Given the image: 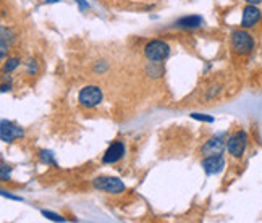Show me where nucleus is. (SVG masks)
<instances>
[{"mask_svg": "<svg viewBox=\"0 0 262 223\" xmlns=\"http://www.w3.org/2000/svg\"><path fill=\"white\" fill-rule=\"evenodd\" d=\"M102 99H104L102 89L99 86H94V85L84 86L78 92V102H80V105L84 107V108H94V107H97L102 102Z\"/></svg>", "mask_w": 262, "mask_h": 223, "instance_id": "5", "label": "nucleus"}, {"mask_svg": "<svg viewBox=\"0 0 262 223\" xmlns=\"http://www.w3.org/2000/svg\"><path fill=\"white\" fill-rule=\"evenodd\" d=\"M202 24H204V18L201 15H185L173 23L176 30H183V31L199 30Z\"/></svg>", "mask_w": 262, "mask_h": 223, "instance_id": "11", "label": "nucleus"}, {"mask_svg": "<svg viewBox=\"0 0 262 223\" xmlns=\"http://www.w3.org/2000/svg\"><path fill=\"white\" fill-rule=\"evenodd\" d=\"M12 172H13V169H12L10 165L5 163L4 160L0 162V180H2V181H10Z\"/></svg>", "mask_w": 262, "mask_h": 223, "instance_id": "16", "label": "nucleus"}, {"mask_svg": "<svg viewBox=\"0 0 262 223\" xmlns=\"http://www.w3.org/2000/svg\"><path fill=\"white\" fill-rule=\"evenodd\" d=\"M74 2L78 4V10H80L81 13H86L88 10H91V5L86 2V0H74Z\"/></svg>", "mask_w": 262, "mask_h": 223, "instance_id": "22", "label": "nucleus"}, {"mask_svg": "<svg viewBox=\"0 0 262 223\" xmlns=\"http://www.w3.org/2000/svg\"><path fill=\"white\" fill-rule=\"evenodd\" d=\"M37 157H39V162H41L42 165H47V166H59L57 160H55V154H54L52 151H49V149H42V151H39Z\"/></svg>", "mask_w": 262, "mask_h": 223, "instance_id": "13", "label": "nucleus"}, {"mask_svg": "<svg viewBox=\"0 0 262 223\" xmlns=\"http://www.w3.org/2000/svg\"><path fill=\"white\" fill-rule=\"evenodd\" d=\"M125 154H126L125 143L120 141V139H117V141H114L106 149L104 155H102V163H104V165H114V163H117V162H120L121 159H123Z\"/></svg>", "mask_w": 262, "mask_h": 223, "instance_id": "7", "label": "nucleus"}, {"mask_svg": "<svg viewBox=\"0 0 262 223\" xmlns=\"http://www.w3.org/2000/svg\"><path fill=\"white\" fill-rule=\"evenodd\" d=\"M12 89V82H2V86H0V92L2 94H5V92H8Z\"/></svg>", "mask_w": 262, "mask_h": 223, "instance_id": "23", "label": "nucleus"}, {"mask_svg": "<svg viewBox=\"0 0 262 223\" xmlns=\"http://www.w3.org/2000/svg\"><path fill=\"white\" fill-rule=\"evenodd\" d=\"M41 213H42V217H45V218L50 220V221H68V218H65L63 215H60V213L52 212V210L41 209Z\"/></svg>", "mask_w": 262, "mask_h": 223, "instance_id": "17", "label": "nucleus"}, {"mask_svg": "<svg viewBox=\"0 0 262 223\" xmlns=\"http://www.w3.org/2000/svg\"><path fill=\"white\" fill-rule=\"evenodd\" d=\"M170 45H168L165 41H159V39H154V41H149L146 45H144V57L149 60V62H165L168 57H170Z\"/></svg>", "mask_w": 262, "mask_h": 223, "instance_id": "4", "label": "nucleus"}, {"mask_svg": "<svg viewBox=\"0 0 262 223\" xmlns=\"http://www.w3.org/2000/svg\"><path fill=\"white\" fill-rule=\"evenodd\" d=\"M92 188L107 194H121L126 191V184L118 176H96L92 180Z\"/></svg>", "mask_w": 262, "mask_h": 223, "instance_id": "3", "label": "nucleus"}, {"mask_svg": "<svg viewBox=\"0 0 262 223\" xmlns=\"http://www.w3.org/2000/svg\"><path fill=\"white\" fill-rule=\"evenodd\" d=\"M39 71V63H37L36 59H30L26 62V73L30 74V76H34Z\"/></svg>", "mask_w": 262, "mask_h": 223, "instance_id": "18", "label": "nucleus"}, {"mask_svg": "<svg viewBox=\"0 0 262 223\" xmlns=\"http://www.w3.org/2000/svg\"><path fill=\"white\" fill-rule=\"evenodd\" d=\"M262 18V13L259 10L257 5H252V4H248L245 8H243V15H241V27H245V30H251V27H254Z\"/></svg>", "mask_w": 262, "mask_h": 223, "instance_id": "9", "label": "nucleus"}, {"mask_svg": "<svg viewBox=\"0 0 262 223\" xmlns=\"http://www.w3.org/2000/svg\"><path fill=\"white\" fill-rule=\"evenodd\" d=\"M0 194H2V198H5V199H10V201H15V202H24V198L15 196V194L8 192L7 189H2V191H0Z\"/></svg>", "mask_w": 262, "mask_h": 223, "instance_id": "21", "label": "nucleus"}, {"mask_svg": "<svg viewBox=\"0 0 262 223\" xmlns=\"http://www.w3.org/2000/svg\"><path fill=\"white\" fill-rule=\"evenodd\" d=\"M230 45H231V50L237 55L246 57V55L252 53V50H254L256 41L245 27H241V30H235L230 34Z\"/></svg>", "mask_w": 262, "mask_h": 223, "instance_id": "1", "label": "nucleus"}, {"mask_svg": "<svg viewBox=\"0 0 262 223\" xmlns=\"http://www.w3.org/2000/svg\"><path fill=\"white\" fill-rule=\"evenodd\" d=\"M23 136H24V129L21 126H18L16 123L5 118L0 122V139H2L5 144H10Z\"/></svg>", "mask_w": 262, "mask_h": 223, "instance_id": "6", "label": "nucleus"}, {"mask_svg": "<svg viewBox=\"0 0 262 223\" xmlns=\"http://www.w3.org/2000/svg\"><path fill=\"white\" fill-rule=\"evenodd\" d=\"M162 67H161V65H159V62H151V63H149V67L146 68V73L147 74H151V76L152 78H161L162 76Z\"/></svg>", "mask_w": 262, "mask_h": 223, "instance_id": "15", "label": "nucleus"}, {"mask_svg": "<svg viewBox=\"0 0 262 223\" xmlns=\"http://www.w3.org/2000/svg\"><path fill=\"white\" fill-rule=\"evenodd\" d=\"M191 118L193 120H198V122H202V123H214L215 118L212 115H207V114H198V112H193L191 114Z\"/></svg>", "mask_w": 262, "mask_h": 223, "instance_id": "19", "label": "nucleus"}, {"mask_svg": "<svg viewBox=\"0 0 262 223\" xmlns=\"http://www.w3.org/2000/svg\"><path fill=\"white\" fill-rule=\"evenodd\" d=\"M227 149V141L223 139V134H215L209 137L201 147V154L205 155H212V154H222Z\"/></svg>", "mask_w": 262, "mask_h": 223, "instance_id": "10", "label": "nucleus"}, {"mask_svg": "<svg viewBox=\"0 0 262 223\" xmlns=\"http://www.w3.org/2000/svg\"><path fill=\"white\" fill-rule=\"evenodd\" d=\"M246 4H252V5H259L262 0H245Z\"/></svg>", "mask_w": 262, "mask_h": 223, "instance_id": "24", "label": "nucleus"}, {"mask_svg": "<svg viewBox=\"0 0 262 223\" xmlns=\"http://www.w3.org/2000/svg\"><path fill=\"white\" fill-rule=\"evenodd\" d=\"M201 166L204 173L207 176H214V175H220L223 170H225V159H223L222 154H212V155H205Z\"/></svg>", "mask_w": 262, "mask_h": 223, "instance_id": "8", "label": "nucleus"}, {"mask_svg": "<svg viewBox=\"0 0 262 223\" xmlns=\"http://www.w3.org/2000/svg\"><path fill=\"white\" fill-rule=\"evenodd\" d=\"M107 70H109V63H107L106 60H99V62H96V65H94V71H96V73L104 74Z\"/></svg>", "mask_w": 262, "mask_h": 223, "instance_id": "20", "label": "nucleus"}, {"mask_svg": "<svg viewBox=\"0 0 262 223\" xmlns=\"http://www.w3.org/2000/svg\"><path fill=\"white\" fill-rule=\"evenodd\" d=\"M249 137L245 129H238V131L231 133L227 139V151L233 159H241L248 149Z\"/></svg>", "mask_w": 262, "mask_h": 223, "instance_id": "2", "label": "nucleus"}, {"mask_svg": "<svg viewBox=\"0 0 262 223\" xmlns=\"http://www.w3.org/2000/svg\"><path fill=\"white\" fill-rule=\"evenodd\" d=\"M44 4H45V5H50V4H60V0H45Z\"/></svg>", "mask_w": 262, "mask_h": 223, "instance_id": "25", "label": "nucleus"}, {"mask_svg": "<svg viewBox=\"0 0 262 223\" xmlns=\"http://www.w3.org/2000/svg\"><path fill=\"white\" fill-rule=\"evenodd\" d=\"M20 63H21V59L20 57H8L4 63V67H2V73L4 74H10L12 71H15L18 67H20Z\"/></svg>", "mask_w": 262, "mask_h": 223, "instance_id": "14", "label": "nucleus"}, {"mask_svg": "<svg viewBox=\"0 0 262 223\" xmlns=\"http://www.w3.org/2000/svg\"><path fill=\"white\" fill-rule=\"evenodd\" d=\"M0 31H2V37H0V57L5 59L8 47H10V44L15 41V33L7 26L0 27Z\"/></svg>", "mask_w": 262, "mask_h": 223, "instance_id": "12", "label": "nucleus"}]
</instances>
